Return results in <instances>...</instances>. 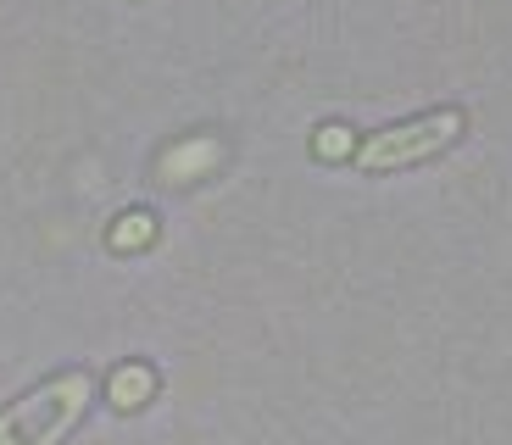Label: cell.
Returning <instances> with one entry per match:
<instances>
[{"label": "cell", "instance_id": "1", "mask_svg": "<svg viewBox=\"0 0 512 445\" xmlns=\"http://www.w3.org/2000/svg\"><path fill=\"white\" fill-rule=\"evenodd\" d=\"M95 395V379L84 368L56 373L39 390L17 395L12 407H0V445H62L73 434V423L84 418Z\"/></svg>", "mask_w": 512, "mask_h": 445}, {"label": "cell", "instance_id": "2", "mask_svg": "<svg viewBox=\"0 0 512 445\" xmlns=\"http://www.w3.org/2000/svg\"><path fill=\"white\" fill-rule=\"evenodd\" d=\"M462 134H468V112L462 106H435V112H418L407 123H390L379 134H368L351 151V162H357V173H401L412 162H429V156L451 151Z\"/></svg>", "mask_w": 512, "mask_h": 445}, {"label": "cell", "instance_id": "3", "mask_svg": "<svg viewBox=\"0 0 512 445\" xmlns=\"http://www.w3.org/2000/svg\"><path fill=\"white\" fill-rule=\"evenodd\" d=\"M346 145H351V140H346V128H340V123H329V128L318 134V151H323V156H340Z\"/></svg>", "mask_w": 512, "mask_h": 445}]
</instances>
